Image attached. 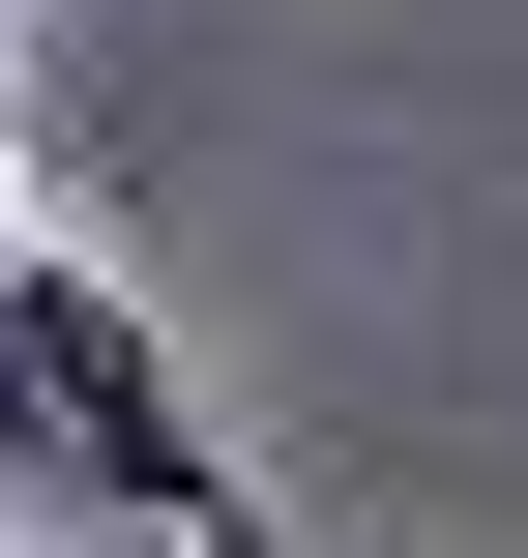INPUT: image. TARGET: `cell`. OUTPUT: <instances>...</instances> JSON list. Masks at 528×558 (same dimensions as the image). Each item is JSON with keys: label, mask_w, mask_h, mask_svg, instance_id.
Here are the masks:
<instances>
[{"label": "cell", "mask_w": 528, "mask_h": 558, "mask_svg": "<svg viewBox=\"0 0 528 558\" xmlns=\"http://www.w3.org/2000/svg\"><path fill=\"white\" fill-rule=\"evenodd\" d=\"M0 500H59V530H147V558H294V530H265V471L206 441L176 324H147L88 235H29V265H0Z\"/></svg>", "instance_id": "6da1fadb"}, {"label": "cell", "mask_w": 528, "mask_h": 558, "mask_svg": "<svg viewBox=\"0 0 528 558\" xmlns=\"http://www.w3.org/2000/svg\"><path fill=\"white\" fill-rule=\"evenodd\" d=\"M0 265H29V177H0Z\"/></svg>", "instance_id": "7a4b0ae2"}, {"label": "cell", "mask_w": 528, "mask_h": 558, "mask_svg": "<svg viewBox=\"0 0 528 558\" xmlns=\"http://www.w3.org/2000/svg\"><path fill=\"white\" fill-rule=\"evenodd\" d=\"M0 59H29V0H0Z\"/></svg>", "instance_id": "3957f363"}]
</instances>
